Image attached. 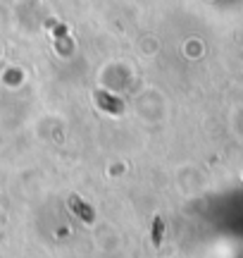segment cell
I'll return each mask as SVG.
<instances>
[{
    "label": "cell",
    "instance_id": "6da1fadb",
    "mask_svg": "<svg viewBox=\"0 0 243 258\" xmlns=\"http://www.w3.org/2000/svg\"><path fill=\"white\" fill-rule=\"evenodd\" d=\"M69 206H72V208H74V210H77V213H79V215L83 217L86 222H91V220H93V213H91V208H86L81 199H77V196H72V201H69Z\"/></svg>",
    "mask_w": 243,
    "mask_h": 258
}]
</instances>
